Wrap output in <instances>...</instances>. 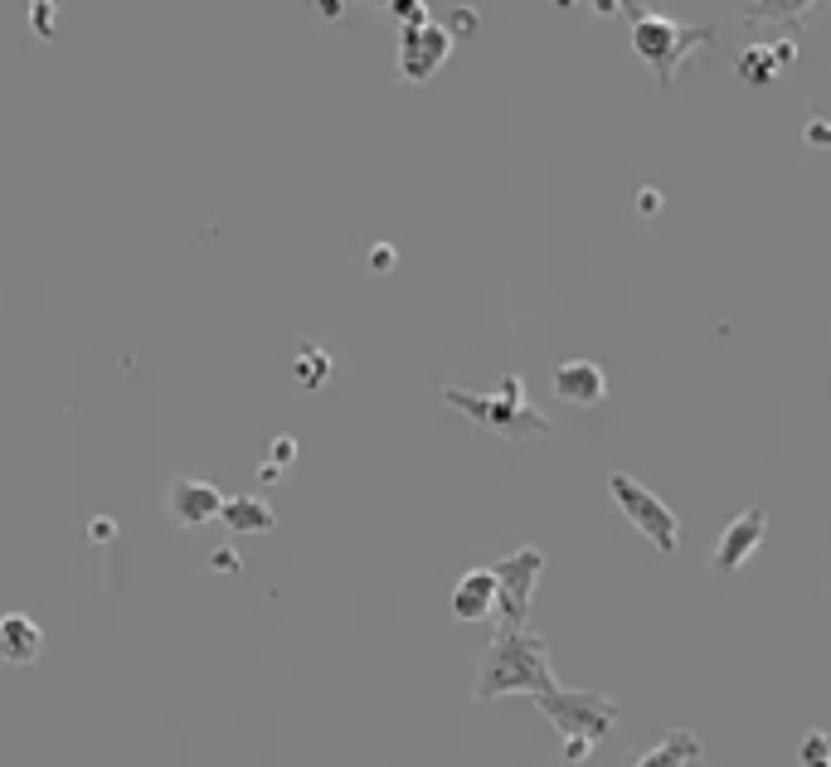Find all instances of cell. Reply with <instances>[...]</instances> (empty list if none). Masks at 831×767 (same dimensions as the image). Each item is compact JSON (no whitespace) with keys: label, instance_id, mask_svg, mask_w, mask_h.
<instances>
[{"label":"cell","instance_id":"cell-1","mask_svg":"<svg viewBox=\"0 0 831 767\" xmlns=\"http://www.w3.org/2000/svg\"><path fill=\"white\" fill-rule=\"evenodd\" d=\"M555 690V666H549V646L539 631L530 627H496L492 646H486L482 666H476L472 700L492 704L501 694H545Z\"/></svg>","mask_w":831,"mask_h":767},{"label":"cell","instance_id":"cell-2","mask_svg":"<svg viewBox=\"0 0 831 767\" xmlns=\"http://www.w3.org/2000/svg\"><path fill=\"white\" fill-rule=\"evenodd\" d=\"M443 403L462 413L467 423H476L482 432L501 438V442H530V438H549V432H555V423L530 403L521 375H506L496 393H472V389L448 384V389H443Z\"/></svg>","mask_w":831,"mask_h":767},{"label":"cell","instance_id":"cell-3","mask_svg":"<svg viewBox=\"0 0 831 767\" xmlns=\"http://www.w3.org/2000/svg\"><path fill=\"white\" fill-rule=\"evenodd\" d=\"M628 25H632V54L642 59V64L657 74V88L671 92V83H677L681 64L695 54V49L715 45L720 39V29L715 25H681V20L671 15H657V10H637L628 0Z\"/></svg>","mask_w":831,"mask_h":767},{"label":"cell","instance_id":"cell-4","mask_svg":"<svg viewBox=\"0 0 831 767\" xmlns=\"http://www.w3.org/2000/svg\"><path fill=\"white\" fill-rule=\"evenodd\" d=\"M535 709L565 739V767H584L598 739H608L612 724H618V704L598 690H545L535 694Z\"/></svg>","mask_w":831,"mask_h":767},{"label":"cell","instance_id":"cell-5","mask_svg":"<svg viewBox=\"0 0 831 767\" xmlns=\"http://www.w3.org/2000/svg\"><path fill=\"white\" fill-rule=\"evenodd\" d=\"M608 491H612V505L628 515V525L647 539L657 554H677L681 549V520H677V511L652 491V486H642L637 476H628V471H612Z\"/></svg>","mask_w":831,"mask_h":767},{"label":"cell","instance_id":"cell-6","mask_svg":"<svg viewBox=\"0 0 831 767\" xmlns=\"http://www.w3.org/2000/svg\"><path fill=\"white\" fill-rule=\"evenodd\" d=\"M539 574H545V549H535V544L511 549V554H501V558L492 564V578H496V617H501V627H525L530 603H535Z\"/></svg>","mask_w":831,"mask_h":767},{"label":"cell","instance_id":"cell-7","mask_svg":"<svg viewBox=\"0 0 831 767\" xmlns=\"http://www.w3.org/2000/svg\"><path fill=\"white\" fill-rule=\"evenodd\" d=\"M448 54H452V35H448V25H438V20L399 29V78L404 83H429L443 64H448Z\"/></svg>","mask_w":831,"mask_h":767},{"label":"cell","instance_id":"cell-8","mask_svg":"<svg viewBox=\"0 0 831 767\" xmlns=\"http://www.w3.org/2000/svg\"><path fill=\"white\" fill-rule=\"evenodd\" d=\"M764 535H768V511L764 505H749V511H740L730 525H724V535H720V544H715V558H710V568L715 574H740L744 564L758 554V544H764Z\"/></svg>","mask_w":831,"mask_h":767},{"label":"cell","instance_id":"cell-9","mask_svg":"<svg viewBox=\"0 0 831 767\" xmlns=\"http://www.w3.org/2000/svg\"><path fill=\"white\" fill-rule=\"evenodd\" d=\"M793 64H797V39H758V45L740 49L734 74L749 83V88H768V83H778V74Z\"/></svg>","mask_w":831,"mask_h":767},{"label":"cell","instance_id":"cell-10","mask_svg":"<svg viewBox=\"0 0 831 767\" xmlns=\"http://www.w3.org/2000/svg\"><path fill=\"white\" fill-rule=\"evenodd\" d=\"M555 393L574 408H594L608 399V369L598 360H565L555 369Z\"/></svg>","mask_w":831,"mask_h":767},{"label":"cell","instance_id":"cell-11","mask_svg":"<svg viewBox=\"0 0 831 767\" xmlns=\"http://www.w3.org/2000/svg\"><path fill=\"white\" fill-rule=\"evenodd\" d=\"M171 520L175 525H185V530H195V525H210V520H220V511H224V495L214 491L210 481H175L171 486Z\"/></svg>","mask_w":831,"mask_h":767},{"label":"cell","instance_id":"cell-12","mask_svg":"<svg viewBox=\"0 0 831 767\" xmlns=\"http://www.w3.org/2000/svg\"><path fill=\"white\" fill-rule=\"evenodd\" d=\"M496 613V578L492 568H472L452 588V617L457 621H486Z\"/></svg>","mask_w":831,"mask_h":767},{"label":"cell","instance_id":"cell-13","mask_svg":"<svg viewBox=\"0 0 831 767\" xmlns=\"http://www.w3.org/2000/svg\"><path fill=\"white\" fill-rule=\"evenodd\" d=\"M39 651H45V631H39L25 613L0 617V661H10V666H29V661H39Z\"/></svg>","mask_w":831,"mask_h":767},{"label":"cell","instance_id":"cell-14","mask_svg":"<svg viewBox=\"0 0 831 767\" xmlns=\"http://www.w3.org/2000/svg\"><path fill=\"white\" fill-rule=\"evenodd\" d=\"M831 0H749L744 5V25H778V29H803L813 10Z\"/></svg>","mask_w":831,"mask_h":767},{"label":"cell","instance_id":"cell-15","mask_svg":"<svg viewBox=\"0 0 831 767\" xmlns=\"http://www.w3.org/2000/svg\"><path fill=\"white\" fill-rule=\"evenodd\" d=\"M700 753L705 749H700V739H695L691 729H671L657 749H647L632 767H695L700 763Z\"/></svg>","mask_w":831,"mask_h":767},{"label":"cell","instance_id":"cell-16","mask_svg":"<svg viewBox=\"0 0 831 767\" xmlns=\"http://www.w3.org/2000/svg\"><path fill=\"white\" fill-rule=\"evenodd\" d=\"M220 520L228 525V530H238V535H263V530H273V511H268L263 501H253V495H234V501H224Z\"/></svg>","mask_w":831,"mask_h":767},{"label":"cell","instance_id":"cell-17","mask_svg":"<svg viewBox=\"0 0 831 767\" xmlns=\"http://www.w3.org/2000/svg\"><path fill=\"white\" fill-rule=\"evenodd\" d=\"M297 384H302V389H321V384H326V375H331V355L326 350H317V345H302L297 350Z\"/></svg>","mask_w":831,"mask_h":767},{"label":"cell","instance_id":"cell-18","mask_svg":"<svg viewBox=\"0 0 831 767\" xmlns=\"http://www.w3.org/2000/svg\"><path fill=\"white\" fill-rule=\"evenodd\" d=\"M797 767H831V733L813 729L803 743H797Z\"/></svg>","mask_w":831,"mask_h":767},{"label":"cell","instance_id":"cell-19","mask_svg":"<svg viewBox=\"0 0 831 767\" xmlns=\"http://www.w3.org/2000/svg\"><path fill=\"white\" fill-rule=\"evenodd\" d=\"M29 25H35V35L54 39V29H59V5L54 0H29Z\"/></svg>","mask_w":831,"mask_h":767},{"label":"cell","instance_id":"cell-20","mask_svg":"<svg viewBox=\"0 0 831 767\" xmlns=\"http://www.w3.org/2000/svg\"><path fill=\"white\" fill-rule=\"evenodd\" d=\"M389 15L399 20L404 29H413V25H429V0H389Z\"/></svg>","mask_w":831,"mask_h":767},{"label":"cell","instance_id":"cell-21","mask_svg":"<svg viewBox=\"0 0 831 767\" xmlns=\"http://www.w3.org/2000/svg\"><path fill=\"white\" fill-rule=\"evenodd\" d=\"M472 29H476V10L472 5H457L452 15H448V35L457 39V35H472Z\"/></svg>","mask_w":831,"mask_h":767},{"label":"cell","instance_id":"cell-22","mask_svg":"<svg viewBox=\"0 0 831 767\" xmlns=\"http://www.w3.org/2000/svg\"><path fill=\"white\" fill-rule=\"evenodd\" d=\"M807 141H813V147H831V122H807Z\"/></svg>","mask_w":831,"mask_h":767},{"label":"cell","instance_id":"cell-23","mask_svg":"<svg viewBox=\"0 0 831 767\" xmlns=\"http://www.w3.org/2000/svg\"><path fill=\"white\" fill-rule=\"evenodd\" d=\"M273 457L283 462V466H293L297 462V442L293 438H273Z\"/></svg>","mask_w":831,"mask_h":767},{"label":"cell","instance_id":"cell-24","mask_svg":"<svg viewBox=\"0 0 831 767\" xmlns=\"http://www.w3.org/2000/svg\"><path fill=\"white\" fill-rule=\"evenodd\" d=\"M370 253H375V257H370V263H375V273H389V267H394V248L389 243H375Z\"/></svg>","mask_w":831,"mask_h":767},{"label":"cell","instance_id":"cell-25","mask_svg":"<svg viewBox=\"0 0 831 767\" xmlns=\"http://www.w3.org/2000/svg\"><path fill=\"white\" fill-rule=\"evenodd\" d=\"M594 10H598V15H622V10H628V0H594Z\"/></svg>","mask_w":831,"mask_h":767},{"label":"cell","instance_id":"cell-26","mask_svg":"<svg viewBox=\"0 0 831 767\" xmlns=\"http://www.w3.org/2000/svg\"><path fill=\"white\" fill-rule=\"evenodd\" d=\"M317 10L326 20H340V10H346V0H317Z\"/></svg>","mask_w":831,"mask_h":767},{"label":"cell","instance_id":"cell-27","mask_svg":"<svg viewBox=\"0 0 831 767\" xmlns=\"http://www.w3.org/2000/svg\"><path fill=\"white\" fill-rule=\"evenodd\" d=\"M92 539H112V520L108 515H98V520H92V530H88Z\"/></svg>","mask_w":831,"mask_h":767},{"label":"cell","instance_id":"cell-28","mask_svg":"<svg viewBox=\"0 0 831 767\" xmlns=\"http://www.w3.org/2000/svg\"><path fill=\"white\" fill-rule=\"evenodd\" d=\"M637 210H647V214H652V210H661V194H657V190L637 194Z\"/></svg>","mask_w":831,"mask_h":767},{"label":"cell","instance_id":"cell-29","mask_svg":"<svg viewBox=\"0 0 831 767\" xmlns=\"http://www.w3.org/2000/svg\"><path fill=\"white\" fill-rule=\"evenodd\" d=\"M214 568H224V574H228V568H238V554H228V549H220V554H214Z\"/></svg>","mask_w":831,"mask_h":767},{"label":"cell","instance_id":"cell-30","mask_svg":"<svg viewBox=\"0 0 831 767\" xmlns=\"http://www.w3.org/2000/svg\"><path fill=\"white\" fill-rule=\"evenodd\" d=\"M555 5H559V10H569V5H574V0H555Z\"/></svg>","mask_w":831,"mask_h":767},{"label":"cell","instance_id":"cell-31","mask_svg":"<svg viewBox=\"0 0 831 767\" xmlns=\"http://www.w3.org/2000/svg\"><path fill=\"white\" fill-rule=\"evenodd\" d=\"M370 5H384V10H389V0H370Z\"/></svg>","mask_w":831,"mask_h":767}]
</instances>
